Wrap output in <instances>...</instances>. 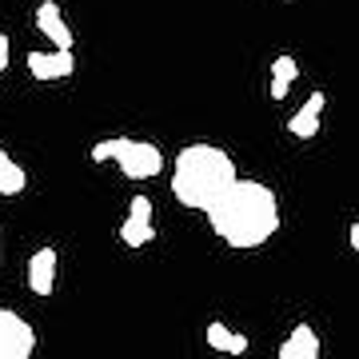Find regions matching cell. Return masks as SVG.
I'll return each mask as SVG.
<instances>
[{
  "mask_svg": "<svg viewBox=\"0 0 359 359\" xmlns=\"http://www.w3.org/2000/svg\"><path fill=\"white\" fill-rule=\"evenodd\" d=\"M204 216L228 248H264L280 231V196L259 180H236Z\"/></svg>",
  "mask_w": 359,
  "mask_h": 359,
  "instance_id": "obj_1",
  "label": "cell"
},
{
  "mask_svg": "<svg viewBox=\"0 0 359 359\" xmlns=\"http://www.w3.org/2000/svg\"><path fill=\"white\" fill-rule=\"evenodd\" d=\"M236 180H240L236 160L224 148H216V144H184L176 164H172V196L184 208L208 212Z\"/></svg>",
  "mask_w": 359,
  "mask_h": 359,
  "instance_id": "obj_2",
  "label": "cell"
},
{
  "mask_svg": "<svg viewBox=\"0 0 359 359\" xmlns=\"http://www.w3.org/2000/svg\"><path fill=\"white\" fill-rule=\"evenodd\" d=\"M92 164H108L116 160L120 172L128 180H152L164 172V152L156 148L152 140H128V136H112V140H100L88 148Z\"/></svg>",
  "mask_w": 359,
  "mask_h": 359,
  "instance_id": "obj_3",
  "label": "cell"
},
{
  "mask_svg": "<svg viewBox=\"0 0 359 359\" xmlns=\"http://www.w3.org/2000/svg\"><path fill=\"white\" fill-rule=\"evenodd\" d=\"M36 351V332L25 316L0 308V359H32Z\"/></svg>",
  "mask_w": 359,
  "mask_h": 359,
  "instance_id": "obj_4",
  "label": "cell"
},
{
  "mask_svg": "<svg viewBox=\"0 0 359 359\" xmlns=\"http://www.w3.org/2000/svg\"><path fill=\"white\" fill-rule=\"evenodd\" d=\"M36 28L52 40V48H72V44H76V36H72V28H68V20H65V13H60L56 0H40Z\"/></svg>",
  "mask_w": 359,
  "mask_h": 359,
  "instance_id": "obj_5",
  "label": "cell"
},
{
  "mask_svg": "<svg viewBox=\"0 0 359 359\" xmlns=\"http://www.w3.org/2000/svg\"><path fill=\"white\" fill-rule=\"evenodd\" d=\"M323 108H327V96L323 92H311L304 108L287 120V132H292L295 140H316V132H320V120H323Z\"/></svg>",
  "mask_w": 359,
  "mask_h": 359,
  "instance_id": "obj_6",
  "label": "cell"
},
{
  "mask_svg": "<svg viewBox=\"0 0 359 359\" xmlns=\"http://www.w3.org/2000/svg\"><path fill=\"white\" fill-rule=\"evenodd\" d=\"M28 287H32V295H52V287H56V248H36L32 252Z\"/></svg>",
  "mask_w": 359,
  "mask_h": 359,
  "instance_id": "obj_7",
  "label": "cell"
},
{
  "mask_svg": "<svg viewBox=\"0 0 359 359\" xmlns=\"http://www.w3.org/2000/svg\"><path fill=\"white\" fill-rule=\"evenodd\" d=\"M276 359H320V335L311 323H295L292 335L280 344V355Z\"/></svg>",
  "mask_w": 359,
  "mask_h": 359,
  "instance_id": "obj_8",
  "label": "cell"
},
{
  "mask_svg": "<svg viewBox=\"0 0 359 359\" xmlns=\"http://www.w3.org/2000/svg\"><path fill=\"white\" fill-rule=\"evenodd\" d=\"M204 339H208V347H216V351H228V355H248V335L231 332L228 323H219V320L208 323Z\"/></svg>",
  "mask_w": 359,
  "mask_h": 359,
  "instance_id": "obj_9",
  "label": "cell"
},
{
  "mask_svg": "<svg viewBox=\"0 0 359 359\" xmlns=\"http://www.w3.org/2000/svg\"><path fill=\"white\" fill-rule=\"evenodd\" d=\"M295 76H299L295 56H276V60H271V100H283V96L292 92Z\"/></svg>",
  "mask_w": 359,
  "mask_h": 359,
  "instance_id": "obj_10",
  "label": "cell"
},
{
  "mask_svg": "<svg viewBox=\"0 0 359 359\" xmlns=\"http://www.w3.org/2000/svg\"><path fill=\"white\" fill-rule=\"evenodd\" d=\"M25 188H28V172L0 148V196H20Z\"/></svg>",
  "mask_w": 359,
  "mask_h": 359,
  "instance_id": "obj_11",
  "label": "cell"
},
{
  "mask_svg": "<svg viewBox=\"0 0 359 359\" xmlns=\"http://www.w3.org/2000/svg\"><path fill=\"white\" fill-rule=\"evenodd\" d=\"M120 240H124L128 248H144V244H152V240H156L152 219H136V216H128L124 224H120Z\"/></svg>",
  "mask_w": 359,
  "mask_h": 359,
  "instance_id": "obj_12",
  "label": "cell"
},
{
  "mask_svg": "<svg viewBox=\"0 0 359 359\" xmlns=\"http://www.w3.org/2000/svg\"><path fill=\"white\" fill-rule=\"evenodd\" d=\"M28 72L32 80H56V60H52V52H28Z\"/></svg>",
  "mask_w": 359,
  "mask_h": 359,
  "instance_id": "obj_13",
  "label": "cell"
},
{
  "mask_svg": "<svg viewBox=\"0 0 359 359\" xmlns=\"http://www.w3.org/2000/svg\"><path fill=\"white\" fill-rule=\"evenodd\" d=\"M52 60H56V80H68L76 72V56L72 48H52Z\"/></svg>",
  "mask_w": 359,
  "mask_h": 359,
  "instance_id": "obj_14",
  "label": "cell"
},
{
  "mask_svg": "<svg viewBox=\"0 0 359 359\" xmlns=\"http://www.w3.org/2000/svg\"><path fill=\"white\" fill-rule=\"evenodd\" d=\"M128 216H136V219H152V200H148V196H132Z\"/></svg>",
  "mask_w": 359,
  "mask_h": 359,
  "instance_id": "obj_15",
  "label": "cell"
},
{
  "mask_svg": "<svg viewBox=\"0 0 359 359\" xmlns=\"http://www.w3.org/2000/svg\"><path fill=\"white\" fill-rule=\"evenodd\" d=\"M8 48H13V40H8V32H0V72L8 68Z\"/></svg>",
  "mask_w": 359,
  "mask_h": 359,
  "instance_id": "obj_16",
  "label": "cell"
},
{
  "mask_svg": "<svg viewBox=\"0 0 359 359\" xmlns=\"http://www.w3.org/2000/svg\"><path fill=\"white\" fill-rule=\"evenodd\" d=\"M347 240H351V248H355V252H359V219H355V224H351V228H347Z\"/></svg>",
  "mask_w": 359,
  "mask_h": 359,
  "instance_id": "obj_17",
  "label": "cell"
}]
</instances>
